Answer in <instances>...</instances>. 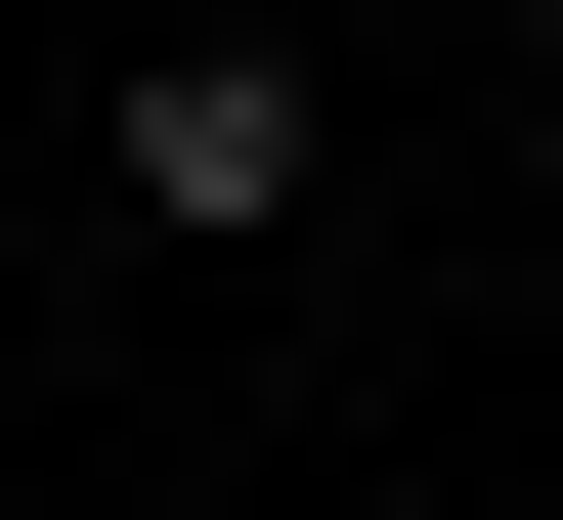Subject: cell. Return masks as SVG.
Listing matches in <instances>:
<instances>
[{
  "label": "cell",
  "instance_id": "6da1fadb",
  "mask_svg": "<svg viewBox=\"0 0 563 520\" xmlns=\"http://www.w3.org/2000/svg\"><path fill=\"white\" fill-rule=\"evenodd\" d=\"M87 174H131V218H174V261H261V218H303V174H347V87H303V44H217V0H174V44H131V87H87Z\"/></svg>",
  "mask_w": 563,
  "mask_h": 520
}]
</instances>
